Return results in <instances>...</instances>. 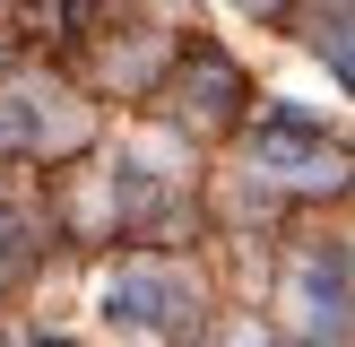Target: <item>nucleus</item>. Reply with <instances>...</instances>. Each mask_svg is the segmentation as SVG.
<instances>
[{"label": "nucleus", "mask_w": 355, "mask_h": 347, "mask_svg": "<svg viewBox=\"0 0 355 347\" xmlns=\"http://www.w3.org/2000/svg\"><path fill=\"white\" fill-rule=\"evenodd\" d=\"M234 347H277V339H260V330H252V339H234Z\"/></svg>", "instance_id": "0eeeda50"}, {"label": "nucleus", "mask_w": 355, "mask_h": 347, "mask_svg": "<svg viewBox=\"0 0 355 347\" xmlns=\"http://www.w3.org/2000/svg\"><path fill=\"white\" fill-rule=\"evenodd\" d=\"M104 312L130 330H173L191 312V278L182 269H156V260H130V269L104 278Z\"/></svg>", "instance_id": "f03ea898"}, {"label": "nucleus", "mask_w": 355, "mask_h": 347, "mask_svg": "<svg viewBox=\"0 0 355 347\" xmlns=\"http://www.w3.org/2000/svg\"><path fill=\"white\" fill-rule=\"evenodd\" d=\"M44 139V96L35 87H9L0 96V148H35Z\"/></svg>", "instance_id": "20e7f679"}, {"label": "nucleus", "mask_w": 355, "mask_h": 347, "mask_svg": "<svg viewBox=\"0 0 355 347\" xmlns=\"http://www.w3.org/2000/svg\"><path fill=\"white\" fill-rule=\"evenodd\" d=\"M286 312H295L304 339H347V269L329 252H304L286 278Z\"/></svg>", "instance_id": "7ed1b4c3"}, {"label": "nucleus", "mask_w": 355, "mask_h": 347, "mask_svg": "<svg viewBox=\"0 0 355 347\" xmlns=\"http://www.w3.org/2000/svg\"><path fill=\"white\" fill-rule=\"evenodd\" d=\"M329 69H338V87L355 96V35H338V44H329Z\"/></svg>", "instance_id": "423d86ee"}, {"label": "nucleus", "mask_w": 355, "mask_h": 347, "mask_svg": "<svg viewBox=\"0 0 355 347\" xmlns=\"http://www.w3.org/2000/svg\"><path fill=\"white\" fill-rule=\"evenodd\" d=\"M252 165L269 174V183H295V191H338L347 174H355V156L321 130V121H304V113H269V121L252 130Z\"/></svg>", "instance_id": "f257e3e1"}, {"label": "nucleus", "mask_w": 355, "mask_h": 347, "mask_svg": "<svg viewBox=\"0 0 355 347\" xmlns=\"http://www.w3.org/2000/svg\"><path fill=\"white\" fill-rule=\"evenodd\" d=\"M52 347H61V339H52Z\"/></svg>", "instance_id": "6e6552de"}, {"label": "nucleus", "mask_w": 355, "mask_h": 347, "mask_svg": "<svg viewBox=\"0 0 355 347\" xmlns=\"http://www.w3.org/2000/svg\"><path fill=\"white\" fill-rule=\"evenodd\" d=\"M26 252H35V217H26L17 200H0V278L26 269Z\"/></svg>", "instance_id": "39448f33"}]
</instances>
